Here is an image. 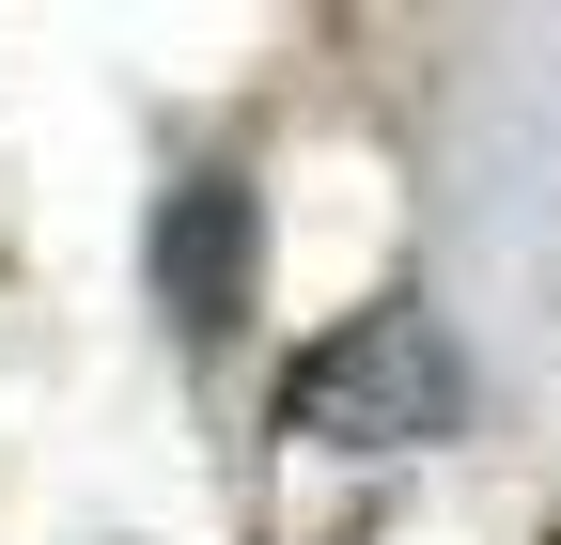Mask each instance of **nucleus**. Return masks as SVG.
Returning <instances> with one entry per match:
<instances>
[{
    "label": "nucleus",
    "mask_w": 561,
    "mask_h": 545,
    "mask_svg": "<svg viewBox=\"0 0 561 545\" xmlns=\"http://www.w3.org/2000/svg\"><path fill=\"white\" fill-rule=\"evenodd\" d=\"M250 281H265V202H250V172H187V187L157 202V312L187 327V344H219V327L250 312Z\"/></svg>",
    "instance_id": "obj_2"
},
{
    "label": "nucleus",
    "mask_w": 561,
    "mask_h": 545,
    "mask_svg": "<svg viewBox=\"0 0 561 545\" xmlns=\"http://www.w3.org/2000/svg\"><path fill=\"white\" fill-rule=\"evenodd\" d=\"M280 437H312V452H421V437H468V359H453V327L421 312V297L343 312L328 344H297V374H280Z\"/></svg>",
    "instance_id": "obj_1"
}]
</instances>
